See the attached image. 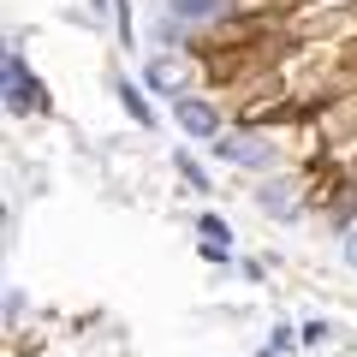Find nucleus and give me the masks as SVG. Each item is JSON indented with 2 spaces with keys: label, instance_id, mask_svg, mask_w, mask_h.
Returning a JSON list of instances; mask_svg holds the SVG:
<instances>
[{
  "label": "nucleus",
  "instance_id": "4",
  "mask_svg": "<svg viewBox=\"0 0 357 357\" xmlns=\"http://www.w3.org/2000/svg\"><path fill=\"white\" fill-rule=\"evenodd\" d=\"M173 13H178V18H191V24H197V18H215V13H227V0H178Z\"/></svg>",
  "mask_w": 357,
  "mask_h": 357
},
{
  "label": "nucleus",
  "instance_id": "5",
  "mask_svg": "<svg viewBox=\"0 0 357 357\" xmlns=\"http://www.w3.org/2000/svg\"><path fill=\"white\" fill-rule=\"evenodd\" d=\"M119 102L131 107V119H137V126H155V107L143 102V96H137V89H131V84H119Z\"/></svg>",
  "mask_w": 357,
  "mask_h": 357
},
{
  "label": "nucleus",
  "instance_id": "7",
  "mask_svg": "<svg viewBox=\"0 0 357 357\" xmlns=\"http://www.w3.org/2000/svg\"><path fill=\"white\" fill-rule=\"evenodd\" d=\"M178 173L191 178V185H208V178H203V167H197V161H191V155H178Z\"/></svg>",
  "mask_w": 357,
  "mask_h": 357
},
{
  "label": "nucleus",
  "instance_id": "2",
  "mask_svg": "<svg viewBox=\"0 0 357 357\" xmlns=\"http://www.w3.org/2000/svg\"><path fill=\"white\" fill-rule=\"evenodd\" d=\"M215 155H227V161H238V167H262V161H268V149H262L256 137H220Z\"/></svg>",
  "mask_w": 357,
  "mask_h": 357
},
{
  "label": "nucleus",
  "instance_id": "6",
  "mask_svg": "<svg viewBox=\"0 0 357 357\" xmlns=\"http://www.w3.org/2000/svg\"><path fill=\"white\" fill-rule=\"evenodd\" d=\"M203 238H220V244H232V232H227V220H220V215H203Z\"/></svg>",
  "mask_w": 357,
  "mask_h": 357
},
{
  "label": "nucleus",
  "instance_id": "3",
  "mask_svg": "<svg viewBox=\"0 0 357 357\" xmlns=\"http://www.w3.org/2000/svg\"><path fill=\"white\" fill-rule=\"evenodd\" d=\"M178 126L197 131V137H215L220 119H215V107H208V102H178Z\"/></svg>",
  "mask_w": 357,
  "mask_h": 357
},
{
  "label": "nucleus",
  "instance_id": "8",
  "mask_svg": "<svg viewBox=\"0 0 357 357\" xmlns=\"http://www.w3.org/2000/svg\"><path fill=\"white\" fill-rule=\"evenodd\" d=\"M345 262L357 268V232H351V238H345Z\"/></svg>",
  "mask_w": 357,
  "mask_h": 357
},
{
  "label": "nucleus",
  "instance_id": "1",
  "mask_svg": "<svg viewBox=\"0 0 357 357\" xmlns=\"http://www.w3.org/2000/svg\"><path fill=\"white\" fill-rule=\"evenodd\" d=\"M6 107H13V114H42V107H48L42 84H30V72H24L18 54H6Z\"/></svg>",
  "mask_w": 357,
  "mask_h": 357
}]
</instances>
